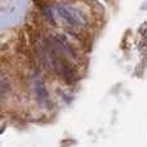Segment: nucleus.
Returning a JSON list of instances; mask_svg holds the SVG:
<instances>
[{"label":"nucleus","mask_w":147,"mask_h":147,"mask_svg":"<svg viewBox=\"0 0 147 147\" xmlns=\"http://www.w3.org/2000/svg\"><path fill=\"white\" fill-rule=\"evenodd\" d=\"M57 13L61 16V18L67 25H70L74 28H84L88 25V21H86L85 16L74 7L58 5L57 7Z\"/></svg>","instance_id":"nucleus-1"},{"label":"nucleus","mask_w":147,"mask_h":147,"mask_svg":"<svg viewBox=\"0 0 147 147\" xmlns=\"http://www.w3.org/2000/svg\"><path fill=\"white\" fill-rule=\"evenodd\" d=\"M49 40H51V44L53 47H56L59 52L65 54V56H75V52H74L71 44L67 41V39L62 35H51L49 36Z\"/></svg>","instance_id":"nucleus-2"},{"label":"nucleus","mask_w":147,"mask_h":147,"mask_svg":"<svg viewBox=\"0 0 147 147\" xmlns=\"http://www.w3.org/2000/svg\"><path fill=\"white\" fill-rule=\"evenodd\" d=\"M35 92H36V94H38V98L40 99V101L47 102V99H48V93H47V90H45V88H44L43 83H40V81H36V84H35Z\"/></svg>","instance_id":"nucleus-3"}]
</instances>
